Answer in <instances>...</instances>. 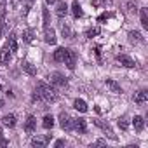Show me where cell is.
<instances>
[{
    "label": "cell",
    "instance_id": "6da1fadb",
    "mask_svg": "<svg viewBox=\"0 0 148 148\" xmlns=\"http://www.w3.org/2000/svg\"><path fill=\"white\" fill-rule=\"evenodd\" d=\"M37 91H38V94L42 96V99L47 101V103H54V101L58 99V92H56V89H54L51 84L38 82V84H37Z\"/></svg>",
    "mask_w": 148,
    "mask_h": 148
},
{
    "label": "cell",
    "instance_id": "7a4b0ae2",
    "mask_svg": "<svg viewBox=\"0 0 148 148\" xmlns=\"http://www.w3.org/2000/svg\"><path fill=\"white\" fill-rule=\"evenodd\" d=\"M49 84L51 86H58V87H63V86H66V79H64V75H61L59 71H52V73H49Z\"/></svg>",
    "mask_w": 148,
    "mask_h": 148
},
{
    "label": "cell",
    "instance_id": "3957f363",
    "mask_svg": "<svg viewBox=\"0 0 148 148\" xmlns=\"http://www.w3.org/2000/svg\"><path fill=\"white\" fill-rule=\"evenodd\" d=\"M52 139V134H45V136H35L32 138V146H37V148H44L49 141Z\"/></svg>",
    "mask_w": 148,
    "mask_h": 148
},
{
    "label": "cell",
    "instance_id": "277c9868",
    "mask_svg": "<svg viewBox=\"0 0 148 148\" xmlns=\"http://www.w3.org/2000/svg\"><path fill=\"white\" fill-rule=\"evenodd\" d=\"M71 125H73V129H75L77 132H80V134H84L87 131L86 119H71Z\"/></svg>",
    "mask_w": 148,
    "mask_h": 148
},
{
    "label": "cell",
    "instance_id": "5b68a950",
    "mask_svg": "<svg viewBox=\"0 0 148 148\" xmlns=\"http://www.w3.org/2000/svg\"><path fill=\"white\" fill-rule=\"evenodd\" d=\"M70 70H73L75 68V64H77V54L73 52V51H70L68 49V52H66V56H64V61H63Z\"/></svg>",
    "mask_w": 148,
    "mask_h": 148
},
{
    "label": "cell",
    "instance_id": "8992f818",
    "mask_svg": "<svg viewBox=\"0 0 148 148\" xmlns=\"http://www.w3.org/2000/svg\"><path fill=\"white\" fill-rule=\"evenodd\" d=\"M44 40L51 45H54L58 42V37H56V32L51 28V26H45V32H44Z\"/></svg>",
    "mask_w": 148,
    "mask_h": 148
},
{
    "label": "cell",
    "instance_id": "52a82bcc",
    "mask_svg": "<svg viewBox=\"0 0 148 148\" xmlns=\"http://www.w3.org/2000/svg\"><path fill=\"white\" fill-rule=\"evenodd\" d=\"M117 63L122 64V66H125V68H134V66H136L134 59L129 58V56H125V54H119V56H117Z\"/></svg>",
    "mask_w": 148,
    "mask_h": 148
},
{
    "label": "cell",
    "instance_id": "ba28073f",
    "mask_svg": "<svg viewBox=\"0 0 148 148\" xmlns=\"http://www.w3.org/2000/svg\"><path fill=\"white\" fill-rule=\"evenodd\" d=\"M59 125H61L64 131L73 129V125H71V119H70V115H68V113H64V112H61V113H59Z\"/></svg>",
    "mask_w": 148,
    "mask_h": 148
},
{
    "label": "cell",
    "instance_id": "9c48e42d",
    "mask_svg": "<svg viewBox=\"0 0 148 148\" xmlns=\"http://www.w3.org/2000/svg\"><path fill=\"white\" fill-rule=\"evenodd\" d=\"M56 14H58L59 18H64V16L68 14V5H66L64 0H59V2H56Z\"/></svg>",
    "mask_w": 148,
    "mask_h": 148
},
{
    "label": "cell",
    "instance_id": "30bf717a",
    "mask_svg": "<svg viewBox=\"0 0 148 148\" xmlns=\"http://www.w3.org/2000/svg\"><path fill=\"white\" fill-rule=\"evenodd\" d=\"M105 84H106V87H108L113 94H122V87H120L113 79H106V80H105Z\"/></svg>",
    "mask_w": 148,
    "mask_h": 148
},
{
    "label": "cell",
    "instance_id": "8fae6325",
    "mask_svg": "<svg viewBox=\"0 0 148 148\" xmlns=\"http://www.w3.org/2000/svg\"><path fill=\"white\" fill-rule=\"evenodd\" d=\"M96 125H98V127H101V129L105 131V134H106L110 139H113V141L117 139V136L113 134V131L110 129V125H108V124H105V122H101V120H96Z\"/></svg>",
    "mask_w": 148,
    "mask_h": 148
},
{
    "label": "cell",
    "instance_id": "7c38bea8",
    "mask_svg": "<svg viewBox=\"0 0 148 148\" xmlns=\"http://www.w3.org/2000/svg\"><path fill=\"white\" fill-rule=\"evenodd\" d=\"M37 129V119L33 117V115H30L28 119H26V122H25V131L26 132H33Z\"/></svg>",
    "mask_w": 148,
    "mask_h": 148
},
{
    "label": "cell",
    "instance_id": "4fadbf2b",
    "mask_svg": "<svg viewBox=\"0 0 148 148\" xmlns=\"http://www.w3.org/2000/svg\"><path fill=\"white\" fill-rule=\"evenodd\" d=\"M66 52H68V49L66 47H58L56 51H54V61H58V63H61V61H64V56H66Z\"/></svg>",
    "mask_w": 148,
    "mask_h": 148
},
{
    "label": "cell",
    "instance_id": "5bb4252c",
    "mask_svg": "<svg viewBox=\"0 0 148 148\" xmlns=\"http://www.w3.org/2000/svg\"><path fill=\"white\" fill-rule=\"evenodd\" d=\"M9 61H11V51H9V47H4L2 51H0V63L9 64Z\"/></svg>",
    "mask_w": 148,
    "mask_h": 148
},
{
    "label": "cell",
    "instance_id": "9a60e30c",
    "mask_svg": "<svg viewBox=\"0 0 148 148\" xmlns=\"http://www.w3.org/2000/svg\"><path fill=\"white\" fill-rule=\"evenodd\" d=\"M23 71L26 73V75H30V77H35V75H37V68H35L32 63H28V61L23 63Z\"/></svg>",
    "mask_w": 148,
    "mask_h": 148
},
{
    "label": "cell",
    "instance_id": "2e32d148",
    "mask_svg": "<svg viewBox=\"0 0 148 148\" xmlns=\"http://www.w3.org/2000/svg\"><path fill=\"white\" fill-rule=\"evenodd\" d=\"M2 125L12 129V127L16 125V117H14V115H4V117H2Z\"/></svg>",
    "mask_w": 148,
    "mask_h": 148
},
{
    "label": "cell",
    "instance_id": "e0dca14e",
    "mask_svg": "<svg viewBox=\"0 0 148 148\" xmlns=\"http://www.w3.org/2000/svg\"><path fill=\"white\" fill-rule=\"evenodd\" d=\"M139 19H141L143 28H148V9L146 7H141L139 9Z\"/></svg>",
    "mask_w": 148,
    "mask_h": 148
},
{
    "label": "cell",
    "instance_id": "ac0fdd59",
    "mask_svg": "<svg viewBox=\"0 0 148 148\" xmlns=\"http://www.w3.org/2000/svg\"><path fill=\"white\" fill-rule=\"evenodd\" d=\"M134 101H136L138 105L146 103V101H148V92H146V91H139L138 94H134Z\"/></svg>",
    "mask_w": 148,
    "mask_h": 148
},
{
    "label": "cell",
    "instance_id": "d6986e66",
    "mask_svg": "<svg viewBox=\"0 0 148 148\" xmlns=\"http://www.w3.org/2000/svg\"><path fill=\"white\" fill-rule=\"evenodd\" d=\"M73 108L79 110V112H82V113H86L87 112V103L84 99H75V101H73Z\"/></svg>",
    "mask_w": 148,
    "mask_h": 148
},
{
    "label": "cell",
    "instance_id": "ffe728a7",
    "mask_svg": "<svg viewBox=\"0 0 148 148\" xmlns=\"http://www.w3.org/2000/svg\"><path fill=\"white\" fill-rule=\"evenodd\" d=\"M129 40L132 42V44H139V42H143V35H141V32H129Z\"/></svg>",
    "mask_w": 148,
    "mask_h": 148
},
{
    "label": "cell",
    "instance_id": "44dd1931",
    "mask_svg": "<svg viewBox=\"0 0 148 148\" xmlns=\"http://www.w3.org/2000/svg\"><path fill=\"white\" fill-rule=\"evenodd\" d=\"M7 47H9L11 52H18V38H16L14 33L9 35V45H7Z\"/></svg>",
    "mask_w": 148,
    "mask_h": 148
},
{
    "label": "cell",
    "instance_id": "7402d4cb",
    "mask_svg": "<svg viewBox=\"0 0 148 148\" xmlns=\"http://www.w3.org/2000/svg\"><path fill=\"white\" fill-rule=\"evenodd\" d=\"M132 125H134L136 131H143V127H145V120H143V117L136 115V117L132 119Z\"/></svg>",
    "mask_w": 148,
    "mask_h": 148
},
{
    "label": "cell",
    "instance_id": "603a6c76",
    "mask_svg": "<svg viewBox=\"0 0 148 148\" xmlns=\"http://www.w3.org/2000/svg\"><path fill=\"white\" fill-rule=\"evenodd\" d=\"M71 12H73V16L75 18H82V7H80V4L79 2H73V5H71Z\"/></svg>",
    "mask_w": 148,
    "mask_h": 148
},
{
    "label": "cell",
    "instance_id": "cb8c5ba5",
    "mask_svg": "<svg viewBox=\"0 0 148 148\" xmlns=\"http://www.w3.org/2000/svg\"><path fill=\"white\" fill-rule=\"evenodd\" d=\"M42 125H44L45 129H52V125H54V117H52V115H45L44 120H42Z\"/></svg>",
    "mask_w": 148,
    "mask_h": 148
},
{
    "label": "cell",
    "instance_id": "d4e9b609",
    "mask_svg": "<svg viewBox=\"0 0 148 148\" xmlns=\"http://www.w3.org/2000/svg\"><path fill=\"white\" fill-rule=\"evenodd\" d=\"M61 33H63L64 38H71L73 37V33H71V30H70L68 25H61Z\"/></svg>",
    "mask_w": 148,
    "mask_h": 148
},
{
    "label": "cell",
    "instance_id": "484cf974",
    "mask_svg": "<svg viewBox=\"0 0 148 148\" xmlns=\"http://www.w3.org/2000/svg\"><path fill=\"white\" fill-rule=\"evenodd\" d=\"M23 40H25L26 44H30V42L33 40V30H30V28L25 30V32H23Z\"/></svg>",
    "mask_w": 148,
    "mask_h": 148
},
{
    "label": "cell",
    "instance_id": "4316f807",
    "mask_svg": "<svg viewBox=\"0 0 148 148\" xmlns=\"http://www.w3.org/2000/svg\"><path fill=\"white\" fill-rule=\"evenodd\" d=\"M117 124H119V127H120L122 131H127V129H129V120H127V117H120Z\"/></svg>",
    "mask_w": 148,
    "mask_h": 148
},
{
    "label": "cell",
    "instance_id": "83f0119b",
    "mask_svg": "<svg viewBox=\"0 0 148 148\" xmlns=\"http://www.w3.org/2000/svg\"><path fill=\"white\" fill-rule=\"evenodd\" d=\"M96 35H99V28H98V26L89 28V30L86 32V37H87V38H92V37H96Z\"/></svg>",
    "mask_w": 148,
    "mask_h": 148
},
{
    "label": "cell",
    "instance_id": "f1b7e54d",
    "mask_svg": "<svg viewBox=\"0 0 148 148\" xmlns=\"http://www.w3.org/2000/svg\"><path fill=\"white\" fill-rule=\"evenodd\" d=\"M101 5H112V0H92V7H101Z\"/></svg>",
    "mask_w": 148,
    "mask_h": 148
},
{
    "label": "cell",
    "instance_id": "f546056e",
    "mask_svg": "<svg viewBox=\"0 0 148 148\" xmlns=\"http://www.w3.org/2000/svg\"><path fill=\"white\" fill-rule=\"evenodd\" d=\"M42 18H44V28H45V26H49V23H51V16H49V9H44V12H42Z\"/></svg>",
    "mask_w": 148,
    "mask_h": 148
},
{
    "label": "cell",
    "instance_id": "4dcf8cb0",
    "mask_svg": "<svg viewBox=\"0 0 148 148\" xmlns=\"http://www.w3.org/2000/svg\"><path fill=\"white\" fill-rule=\"evenodd\" d=\"M125 7H127V11H129V12H136V11H138V7H136V2H134V0H129V2L125 4Z\"/></svg>",
    "mask_w": 148,
    "mask_h": 148
},
{
    "label": "cell",
    "instance_id": "1f68e13d",
    "mask_svg": "<svg viewBox=\"0 0 148 148\" xmlns=\"http://www.w3.org/2000/svg\"><path fill=\"white\" fill-rule=\"evenodd\" d=\"M0 146H7V139L2 134V127H0Z\"/></svg>",
    "mask_w": 148,
    "mask_h": 148
},
{
    "label": "cell",
    "instance_id": "d6a6232c",
    "mask_svg": "<svg viewBox=\"0 0 148 148\" xmlns=\"http://www.w3.org/2000/svg\"><path fill=\"white\" fill-rule=\"evenodd\" d=\"M105 145H106V141H105V139H98L96 143H92V146H105Z\"/></svg>",
    "mask_w": 148,
    "mask_h": 148
},
{
    "label": "cell",
    "instance_id": "836d02e7",
    "mask_svg": "<svg viewBox=\"0 0 148 148\" xmlns=\"http://www.w3.org/2000/svg\"><path fill=\"white\" fill-rule=\"evenodd\" d=\"M19 2H21V0H11V7L12 9H18L19 7Z\"/></svg>",
    "mask_w": 148,
    "mask_h": 148
},
{
    "label": "cell",
    "instance_id": "e575fe53",
    "mask_svg": "<svg viewBox=\"0 0 148 148\" xmlns=\"http://www.w3.org/2000/svg\"><path fill=\"white\" fill-rule=\"evenodd\" d=\"M94 52H96V56H98V59H101V51H99V47H96V49H94Z\"/></svg>",
    "mask_w": 148,
    "mask_h": 148
},
{
    "label": "cell",
    "instance_id": "d590c367",
    "mask_svg": "<svg viewBox=\"0 0 148 148\" xmlns=\"http://www.w3.org/2000/svg\"><path fill=\"white\" fill-rule=\"evenodd\" d=\"M63 145H64V139H58L56 141V146H63Z\"/></svg>",
    "mask_w": 148,
    "mask_h": 148
},
{
    "label": "cell",
    "instance_id": "8d00e7d4",
    "mask_svg": "<svg viewBox=\"0 0 148 148\" xmlns=\"http://www.w3.org/2000/svg\"><path fill=\"white\" fill-rule=\"evenodd\" d=\"M28 9H30V4H28V5H25V11H23V16H26V14H28Z\"/></svg>",
    "mask_w": 148,
    "mask_h": 148
},
{
    "label": "cell",
    "instance_id": "74e56055",
    "mask_svg": "<svg viewBox=\"0 0 148 148\" xmlns=\"http://www.w3.org/2000/svg\"><path fill=\"white\" fill-rule=\"evenodd\" d=\"M45 2H47V4H54V2H56V0H45Z\"/></svg>",
    "mask_w": 148,
    "mask_h": 148
},
{
    "label": "cell",
    "instance_id": "f35d334b",
    "mask_svg": "<svg viewBox=\"0 0 148 148\" xmlns=\"http://www.w3.org/2000/svg\"><path fill=\"white\" fill-rule=\"evenodd\" d=\"M2 106H4V101H2V99H0V108H2Z\"/></svg>",
    "mask_w": 148,
    "mask_h": 148
},
{
    "label": "cell",
    "instance_id": "ab89813d",
    "mask_svg": "<svg viewBox=\"0 0 148 148\" xmlns=\"http://www.w3.org/2000/svg\"><path fill=\"white\" fill-rule=\"evenodd\" d=\"M32 2H33V0H28V4H32Z\"/></svg>",
    "mask_w": 148,
    "mask_h": 148
},
{
    "label": "cell",
    "instance_id": "60d3db41",
    "mask_svg": "<svg viewBox=\"0 0 148 148\" xmlns=\"http://www.w3.org/2000/svg\"><path fill=\"white\" fill-rule=\"evenodd\" d=\"M0 89H2V86H0Z\"/></svg>",
    "mask_w": 148,
    "mask_h": 148
}]
</instances>
